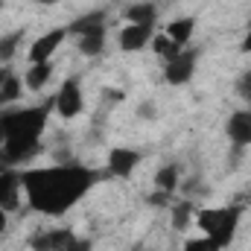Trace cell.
Returning <instances> with one entry per match:
<instances>
[{"mask_svg": "<svg viewBox=\"0 0 251 251\" xmlns=\"http://www.w3.org/2000/svg\"><path fill=\"white\" fill-rule=\"evenodd\" d=\"M64 251H94V243L91 240H85V237H73L70 240V246Z\"/></svg>", "mask_w": 251, "mask_h": 251, "instance_id": "d4e9b609", "label": "cell"}, {"mask_svg": "<svg viewBox=\"0 0 251 251\" xmlns=\"http://www.w3.org/2000/svg\"><path fill=\"white\" fill-rule=\"evenodd\" d=\"M21 91H24V82L9 70V76H6V79H3V85H0V97H3V102H18Z\"/></svg>", "mask_w": 251, "mask_h": 251, "instance_id": "44dd1931", "label": "cell"}, {"mask_svg": "<svg viewBox=\"0 0 251 251\" xmlns=\"http://www.w3.org/2000/svg\"><path fill=\"white\" fill-rule=\"evenodd\" d=\"M137 117H143V120H155V117H158L155 102H149V100H146V102H140V105H137Z\"/></svg>", "mask_w": 251, "mask_h": 251, "instance_id": "cb8c5ba5", "label": "cell"}, {"mask_svg": "<svg viewBox=\"0 0 251 251\" xmlns=\"http://www.w3.org/2000/svg\"><path fill=\"white\" fill-rule=\"evenodd\" d=\"M21 41H24V29H15V32H9V35H3V38H0V64H6V62H12V59H15V53H18Z\"/></svg>", "mask_w": 251, "mask_h": 251, "instance_id": "ffe728a7", "label": "cell"}, {"mask_svg": "<svg viewBox=\"0 0 251 251\" xmlns=\"http://www.w3.org/2000/svg\"><path fill=\"white\" fill-rule=\"evenodd\" d=\"M73 237H76V234L67 231V228H50V231L35 234V237L29 240V249L32 251H64L70 246Z\"/></svg>", "mask_w": 251, "mask_h": 251, "instance_id": "30bf717a", "label": "cell"}, {"mask_svg": "<svg viewBox=\"0 0 251 251\" xmlns=\"http://www.w3.org/2000/svg\"><path fill=\"white\" fill-rule=\"evenodd\" d=\"M105 18H108L105 9H97V12H91V15L76 18L67 32H76V35H100V32H105Z\"/></svg>", "mask_w": 251, "mask_h": 251, "instance_id": "7c38bea8", "label": "cell"}, {"mask_svg": "<svg viewBox=\"0 0 251 251\" xmlns=\"http://www.w3.org/2000/svg\"><path fill=\"white\" fill-rule=\"evenodd\" d=\"M178 47H184L190 38H193V32H196V18H176V21H170L167 24V29H164Z\"/></svg>", "mask_w": 251, "mask_h": 251, "instance_id": "5bb4252c", "label": "cell"}, {"mask_svg": "<svg viewBox=\"0 0 251 251\" xmlns=\"http://www.w3.org/2000/svg\"><path fill=\"white\" fill-rule=\"evenodd\" d=\"M196 225L222 251L231 246V240L240 228V207H201V210H196Z\"/></svg>", "mask_w": 251, "mask_h": 251, "instance_id": "7a4b0ae2", "label": "cell"}, {"mask_svg": "<svg viewBox=\"0 0 251 251\" xmlns=\"http://www.w3.org/2000/svg\"><path fill=\"white\" fill-rule=\"evenodd\" d=\"M53 108L59 111V117H64V120H73V117L82 114V108H85V94H82V85H79L76 79H64L62 82V88H59V94H56V100H53Z\"/></svg>", "mask_w": 251, "mask_h": 251, "instance_id": "277c9868", "label": "cell"}, {"mask_svg": "<svg viewBox=\"0 0 251 251\" xmlns=\"http://www.w3.org/2000/svg\"><path fill=\"white\" fill-rule=\"evenodd\" d=\"M6 228H9V213H6V210L0 207V234H3Z\"/></svg>", "mask_w": 251, "mask_h": 251, "instance_id": "484cf974", "label": "cell"}, {"mask_svg": "<svg viewBox=\"0 0 251 251\" xmlns=\"http://www.w3.org/2000/svg\"><path fill=\"white\" fill-rule=\"evenodd\" d=\"M237 94H240L246 102H251V70H246V73L237 79Z\"/></svg>", "mask_w": 251, "mask_h": 251, "instance_id": "603a6c76", "label": "cell"}, {"mask_svg": "<svg viewBox=\"0 0 251 251\" xmlns=\"http://www.w3.org/2000/svg\"><path fill=\"white\" fill-rule=\"evenodd\" d=\"M21 196H24V181L15 170H0V207L6 213H15L21 207Z\"/></svg>", "mask_w": 251, "mask_h": 251, "instance_id": "52a82bcc", "label": "cell"}, {"mask_svg": "<svg viewBox=\"0 0 251 251\" xmlns=\"http://www.w3.org/2000/svg\"><path fill=\"white\" fill-rule=\"evenodd\" d=\"M196 59H199V53L196 50H181L173 62H167L164 67V82L167 85H187L190 79H193V73H196Z\"/></svg>", "mask_w": 251, "mask_h": 251, "instance_id": "5b68a950", "label": "cell"}, {"mask_svg": "<svg viewBox=\"0 0 251 251\" xmlns=\"http://www.w3.org/2000/svg\"><path fill=\"white\" fill-rule=\"evenodd\" d=\"M64 38H67V29H64V26H56V29L44 32L41 38H35L32 47H29V64L53 62V56H56V50L62 47Z\"/></svg>", "mask_w": 251, "mask_h": 251, "instance_id": "8992f818", "label": "cell"}, {"mask_svg": "<svg viewBox=\"0 0 251 251\" xmlns=\"http://www.w3.org/2000/svg\"><path fill=\"white\" fill-rule=\"evenodd\" d=\"M79 53L88 59H97L105 53V32L100 35H79Z\"/></svg>", "mask_w": 251, "mask_h": 251, "instance_id": "d6986e66", "label": "cell"}, {"mask_svg": "<svg viewBox=\"0 0 251 251\" xmlns=\"http://www.w3.org/2000/svg\"><path fill=\"white\" fill-rule=\"evenodd\" d=\"M152 35H155V24H126L117 35V41L126 53H137L152 41Z\"/></svg>", "mask_w": 251, "mask_h": 251, "instance_id": "ba28073f", "label": "cell"}, {"mask_svg": "<svg viewBox=\"0 0 251 251\" xmlns=\"http://www.w3.org/2000/svg\"><path fill=\"white\" fill-rule=\"evenodd\" d=\"M181 251H219V249H216L207 237H196V240H187Z\"/></svg>", "mask_w": 251, "mask_h": 251, "instance_id": "7402d4cb", "label": "cell"}, {"mask_svg": "<svg viewBox=\"0 0 251 251\" xmlns=\"http://www.w3.org/2000/svg\"><path fill=\"white\" fill-rule=\"evenodd\" d=\"M170 207H173V228H176V231H187L190 222L196 219L193 199H181V201H176V204H170Z\"/></svg>", "mask_w": 251, "mask_h": 251, "instance_id": "2e32d148", "label": "cell"}, {"mask_svg": "<svg viewBox=\"0 0 251 251\" xmlns=\"http://www.w3.org/2000/svg\"><path fill=\"white\" fill-rule=\"evenodd\" d=\"M53 105H35V108H21V111H9L0 117L6 140H35L41 137L44 126H47V114Z\"/></svg>", "mask_w": 251, "mask_h": 251, "instance_id": "3957f363", "label": "cell"}, {"mask_svg": "<svg viewBox=\"0 0 251 251\" xmlns=\"http://www.w3.org/2000/svg\"><path fill=\"white\" fill-rule=\"evenodd\" d=\"M137 251H149V249H137Z\"/></svg>", "mask_w": 251, "mask_h": 251, "instance_id": "4dcf8cb0", "label": "cell"}, {"mask_svg": "<svg viewBox=\"0 0 251 251\" xmlns=\"http://www.w3.org/2000/svg\"><path fill=\"white\" fill-rule=\"evenodd\" d=\"M21 181L32 210L47 216H62L94 187L97 173L79 164H67V167H44V170L21 173Z\"/></svg>", "mask_w": 251, "mask_h": 251, "instance_id": "6da1fadb", "label": "cell"}, {"mask_svg": "<svg viewBox=\"0 0 251 251\" xmlns=\"http://www.w3.org/2000/svg\"><path fill=\"white\" fill-rule=\"evenodd\" d=\"M6 76H9V70H6V67H0V85H3V79H6Z\"/></svg>", "mask_w": 251, "mask_h": 251, "instance_id": "f546056e", "label": "cell"}, {"mask_svg": "<svg viewBox=\"0 0 251 251\" xmlns=\"http://www.w3.org/2000/svg\"><path fill=\"white\" fill-rule=\"evenodd\" d=\"M155 187L161 190V193H167V196H173L176 190L181 187V173H178V167H176V164L161 167V170L155 173Z\"/></svg>", "mask_w": 251, "mask_h": 251, "instance_id": "9a60e30c", "label": "cell"}, {"mask_svg": "<svg viewBox=\"0 0 251 251\" xmlns=\"http://www.w3.org/2000/svg\"><path fill=\"white\" fill-rule=\"evenodd\" d=\"M53 76V62H41V64H29V70L24 73V88L29 91H41Z\"/></svg>", "mask_w": 251, "mask_h": 251, "instance_id": "4fadbf2b", "label": "cell"}, {"mask_svg": "<svg viewBox=\"0 0 251 251\" xmlns=\"http://www.w3.org/2000/svg\"><path fill=\"white\" fill-rule=\"evenodd\" d=\"M35 3H38V6H56L59 0H35Z\"/></svg>", "mask_w": 251, "mask_h": 251, "instance_id": "83f0119b", "label": "cell"}, {"mask_svg": "<svg viewBox=\"0 0 251 251\" xmlns=\"http://www.w3.org/2000/svg\"><path fill=\"white\" fill-rule=\"evenodd\" d=\"M140 164V152L137 149H128V146H114L108 152V173L117 176V178H128Z\"/></svg>", "mask_w": 251, "mask_h": 251, "instance_id": "9c48e42d", "label": "cell"}, {"mask_svg": "<svg viewBox=\"0 0 251 251\" xmlns=\"http://www.w3.org/2000/svg\"><path fill=\"white\" fill-rule=\"evenodd\" d=\"M158 6L155 3H134L126 9V24H155Z\"/></svg>", "mask_w": 251, "mask_h": 251, "instance_id": "e0dca14e", "label": "cell"}, {"mask_svg": "<svg viewBox=\"0 0 251 251\" xmlns=\"http://www.w3.org/2000/svg\"><path fill=\"white\" fill-rule=\"evenodd\" d=\"M228 137H231V143L237 146V149H243V146H249L251 143V108H240V111H234L231 117H228Z\"/></svg>", "mask_w": 251, "mask_h": 251, "instance_id": "8fae6325", "label": "cell"}, {"mask_svg": "<svg viewBox=\"0 0 251 251\" xmlns=\"http://www.w3.org/2000/svg\"><path fill=\"white\" fill-rule=\"evenodd\" d=\"M149 44H152L155 56H161L164 62H173V59H176V56L181 53V47H178V44H176V41H173V38H170L167 32H155Z\"/></svg>", "mask_w": 251, "mask_h": 251, "instance_id": "ac0fdd59", "label": "cell"}, {"mask_svg": "<svg viewBox=\"0 0 251 251\" xmlns=\"http://www.w3.org/2000/svg\"><path fill=\"white\" fill-rule=\"evenodd\" d=\"M243 53H251V29L246 32V38H243Z\"/></svg>", "mask_w": 251, "mask_h": 251, "instance_id": "4316f807", "label": "cell"}, {"mask_svg": "<svg viewBox=\"0 0 251 251\" xmlns=\"http://www.w3.org/2000/svg\"><path fill=\"white\" fill-rule=\"evenodd\" d=\"M3 143H6V131H3V123H0V149H3Z\"/></svg>", "mask_w": 251, "mask_h": 251, "instance_id": "f1b7e54d", "label": "cell"}]
</instances>
